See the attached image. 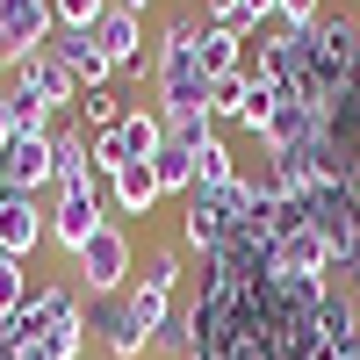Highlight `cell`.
Returning a JSON list of instances; mask_svg holds the SVG:
<instances>
[{
    "label": "cell",
    "mask_w": 360,
    "mask_h": 360,
    "mask_svg": "<svg viewBox=\"0 0 360 360\" xmlns=\"http://www.w3.org/2000/svg\"><path fill=\"white\" fill-rule=\"evenodd\" d=\"M353 65H360V15L324 8L303 37H295V94L317 101V108H332V101L346 94Z\"/></svg>",
    "instance_id": "obj_1"
},
{
    "label": "cell",
    "mask_w": 360,
    "mask_h": 360,
    "mask_svg": "<svg viewBox=\"0 0 360 360\" xmlns=\"http://www.w3.org/2000/svg\"><path fill=\"white\" fill-rule=\"evenodd\" d=\"M202 22L195 15H173L159 29V51H152V86H159V108H209V72H202Z\"/></svg>",
    "instance_id": "obj_2"
},
{
    "label": "cell",
    "mask_w": 360,
    "mask_h": 360,
    "mask_svg": "<svg viewBox=\"0 0 360 360\" xmlns=\"http://www.w3.org/2000/svg\"><path fill=\"white\" fill-rule=\"evenodd\" d=\"M252 209H259V195L245 188V180H231V188H195L188 202H180V245H188L195 259H217Z\"/></svg>",
    "instance_id": "obj_3"
},
{
    "label": "cell",
    "mask_w": 360,
    "mask_h": 360,
    "mask_svg": "<svg viewBox=\"0 0 360 360\" xmlns=\"http://www.w3.org/2000/svg\"><path fill=\"white\" fill-rule=\"evenodd\" d=\"M58 44V15H51V0H0V72H15L29 65L37 51Z\"/></svg>",
    "instance_id": "obj_4"
},
{
    "label": "cell",
    "mask_w": 360,
    "mask_h": 360,
    "mask_svg": "<svg viewBox=\"0 0 360 360\" xmlns=\"http://www.w3.org/2000/svg\"><path fill=\"white\" fill-rule=\"evenodd\" d=\"M72 266H79L86 295H123V288H130V274H137V245H130V231H123V224H101L94 238H86V252H79Z\"/></svg>",
    "instance_id": "obj_5"
},
{
    "label": "cell",
    "mask_w": 360,
    "mask_h": 360,
    "mask_svg": "<svg viewBox=\"0 0 360 360\" xmlns=\"http://www.w3.org/2000/svg\"><path fill=\"white\" fill-rule=\"evenodd\" d=\"M86 332H94V346L108 360H152V332L137 324L130 295H94L86 303Z\"/></svg>",
    "instance_id": "obj_6"
},
{
    "label": "cell",
    "mask_w": 360,
    "mask_h": 360,
    "mask_svg": "<svg viewBox=\"0 0 360 360\" xmlns=\"http://www.w3.org/2000/svg\"><path fill=\"white\" fill-rule=\"evenodd\" d=\"M101 224H115L108 202H101V188H86V195H51V245L65 252V259H79L86 238H94Z\"/></svg>",
    "instance_id": "obj_7"
},
{
    "label": "cell",
    "mask_w": 360,
    "mask_h": 360,
    "mask_svg": "<svg viewBox=\"0 0 360 360\" xmlns=\"http://www.w3.org/2000/svg\"><path fill=\"white\" fill-rule=\"evenodd\" d=\"M86 188H94V137L72 115H58V130H51V195H86Z\"/></svg>",
    "instance_id": "obj_8"
},
{
    "label": "cell",
    "mask_w": 360,
    "mask_h": 360,
    "mask_svg": "<svg viewBox=\"0 0 360 360\" xmlns=\"http://www.w3.org/2000/svg\"><path fill=\"white\" fill-rule=\"evenodd\" d=\"M65 317H79V288H72V281H37V295L8 317V339H15V346H37L51 324H65Z\"/></svg>",
    "instance_id": "obj_9"
},
{
    "label": "cell",
    "mask_w": 360,
    "mask_h": 360,
    "mask_svg": "<svg viewBox=\"0 0 360 360\" xmlns=\"http://www.w3.org/2000/svg\"><path fill=\"white\" fill-rule=\"evenodd\" d=\"M51 238V209H44V195H0V252L8 259H29Z\"/></svg>",
    "instance_id": "obj_10"
},
{
    "label": "cell",
    "mask_w": 360,
    "mask_h": 360,
    "mask_svg": "<svg viewBox=\"0 0 360 360\" xmlns=\"http://www.w3.org/2000/svg\"><path fill=\"white\" fill-rule=\"evenodd\" d=\"M0 188H15V195H44V188H51V137L15 130L8 144H0Z\"/></svg>",
    "instance_id": "obj_11"
},
{
    "label": "cell",
    "mask_w": 360,
    "mask_h": 360,
    "mask_svg": "<svg viewBox=\"0 0 360 360\" xmlns=\"http://www.w3.org/2000/svg\"><path fill=\"white\" fill-rule=\"evenodd\" d=\"M15 86H29V94L51 101L58 115H72V108H79V79H72V65H65L58 51H37L29 65H15Z\"/></svg>",
    "instance_id": "obj_12"
},
{
    "label": "cell",
    "mask_w": 360,
    "mask_h": 360,
    "mask_svg": "<svg viewBox=\"0 0 360 360\" xmlns=\"http://www.w3.org/2000/svg\"><path fill=\"white\" fill-rule=\"evenodd\" d=\"M101 202L115 209V217H152V209L166 202V188H159L152 166H123L115 180H101Z\"/></svg>",
    "instance_id": "obj_13"
},
{
    "label": "cell",
    "mask_w": 360,
    "mask_h": 360,
    "mask_svg": "<svg viewBox=\"0 0 360 360\" xmlns=\"http://www.w3.org/2000/svg\"><path fill=\"white\" fill-rule=\"evenodd\" d=\"M94 44H101V58H108L115 72H123V65H137V58H144V15L108 8V15L94 22Z\"/></svg>",
    "instance_id": "obj_14"
},
{
    "label": "cell",
    "mask_w": 360,
    "mask_h": 360,
    "mask_svg": "<svg viewBox=\"0 0 360 360\" xmlns=\"http://www.w3.org/2000/svg\"><path fill=\"white\" fill-rule=\"evenodd\" d=\"M51 51L72 65V79H79V86H115V65L101 58V44H94V37H58Z\"/></svg>",
    "instance_id": "obj_15"
},
{
    "label": "cell",
    "mask_w": 360,
    "mask_h": 360,
    "mask_svg": "<svg viewBox=\"0 0 360 360\" xmlns=\"http://www.w3.org/2000/svg\"><path fill=\"white\" fill-rule=\"evenodd\" d=\"M123 86H79V108H72V123L86 130V137H101V130H115L123 123Z\"/></svg>",
    "instance_id": "obj_16"
},
{
    "label": "cell",
    "mask_w": 360,
    "mask_h": 360,
    "mask_svg": "<svg viewBox=\"0 0 360 360\" xmlns=\"http://www.w3.org/2000/svg\"><path fill=\"white\" fill-rule=\"evenodd\" d=\"M195 58H202V72L209 79H231V72H245V37H224V29H209L202 22V44H195Z\"/></svg>",
    "instance_id": "obj_17"
},
{
    "label": "cell",
    "mask_w": 360,
    "mask_h": 360,
    "mask_svg": "<svg viewBox=\"0 0 360 360\" xmlns=\"http://www.w3.org/2000/svg\"><path fill=\"white\" fill-rule=\"evenodd\" d=\"M130 288H152V295H180V252L173 245H144Z\"/></svg>",
    "instance_id": "obj_18"
},
{
    "label": "cell",
    "mask_w": 360,
    "mask_h": 360,
    "mask_svg": "<svg viewBox=\"0 0 360 360\" xmlns=\"http://www.w3.org/2000/svg\"><path fill=\"white\" fill-rule=\"evenodd\" d=\"M159 123H166V144H188V152H202L209 137H224L209 108H159Z\"/></svg>",
    "instance_id": "obj_19"
},
{
    "label": "cell",
    "mask_w": 360,
    "mask_h": 360,
    "mask_svg": "<svg viewBox=\"0 0 360 360\" xmlns=\"http://www.w3.org/2000/svg\"><path fill=\"white\" fill-rule=\"evenodd\" d=\"M317 332H324V346H346V339L360 332V303H353V295H339V288H324V303H317Z\"/></svg>",
    "instance_id": "obj_20"
},
{
    "label": "cell",
    "mask_w": 360,
    "mask_h": 360,
    "mask_svg": "<svg viewBox=\"0 0 360 360\" xmlns=\"http://www.w3.org/2000/svg\"><path fill=\"white\" fill-rule=\"evenodd\" d=\"M8 123H15V130H29V137H51V130H58V108H51V101H37L29 86H8Z\"/></svg>",
    "instance_id": "obj_21"
},
{
    "label": "cell",
    "mask_w": 360,
    "mask_h": 360,
    "mask_svg": "<svg viewBox=\"0 0 360 360\" xmlns=\"http://www.w3.org/2000/svg\"><path fill=\"white\" fill-rule=\"evenodd\" d=\"M152 173H159V188H166V195H180V202L195 195V152H188V144H166V152L152 159Z\"/></svg>",
    "instance_id": "obj_22"
},
{
    "label": "cell",
    "mask_w": 360,
    "mask_h": 360,
    "mask_svg": "<svg viewBox=\"0 0 360 360\" xmlns=\"http://www.w3.org/2000/svg\"><path fill=\"white\" fill-rule=\"evenodd\" d=\"M188 353H195V317H188V303H173V317L152 339V360H188Z\"/></svg>",
    "instance_id": "obj_23"
},
{
    "label": "cell",
    "mask_w": 360,
    "mask_h": 360,
    "mask_svg": "<svg viewBox=\"0 0 360 360\" xmlns=\"http://www.w3.org/2000/svg\"><path fill=\"white\" fill-rule=\"evenodd\" d=\"M238 180V159H231V144L224 137H209L202 152H195V188H231Z\"/></svg>",
    "instance_id": "obj_24"
},
{
    "label": "cell",
    "mask_w": 360,
    "mask_h": 360,
    "mask_svg": "<svg viewBox=\"0 0 360 360\" xmlns=\"http://www.w3.org/2000/svg\"><path fill=\"white\" fill-rule=\"evenodd\" d=\"M115 8V0H51V15H58V37H94V22Z\"/></svg>",
    "instance_id": "obj_25"
},
{
    "label": "cell",
    "mask_w": 360,
    "mask_h": 360,
    "mask_svg": "<svg viewBox=\"0 0 360 360\" xmlns=\"http://www.w3.org/2000/svg\"><path fill=\"white\" fill-rule=\"evenodd\" d=\"M245 72H231V79H209V115H217V130L224 123H238V115H245Z\"/></svg>",
    "instance_id": "obj_26"
},
{
    "label": "cell",
    "mask_w": 360,
    "mask_h": 360,
    "mask_svg": "<svg viewBox=\"0 0 360 360\" xmlns=\"http://www.w3.org/2000/svg\"><path fill=\"white\" fill-rule=\"evenodd\" d=\"M202 22H209V29H224V37H245V44H252V29H259L245 0H202Z\"/></svg>",
    "instance_id": "obj_27"
},
{
    "label": "cell",
    "mask_w": 360,
    "mask_h": 360,
    "mask_svg": "<svg viewBox=\"0 0 360 360\" xmlns=\"http://www.w3.org/2000/svg\"><path fill=\"white\" fill-rule=\"evenodd\" d=\"M29 295H37V281H29V259H8V252H0V317H15Z\"/></svg>",
    "instance_id": "obj_28"
},
{
    "label": "cell",
    "mask_w": 360,
    "mask_h": 360,
    "mask_svg": "<svg viewBox=\"0 0 360 360\" xmlns=\"http://www.w3.org/2000/svg\"><path fill=\"white\" fill-rule=\"evenodd\" d=\"M123 295H130V310H137V324H144L152 339H159V324H166L173 303H180V295H152V288H123Z\"/></svg>",
    "instance_id": "obj_29"
},
{
    "label": "cell",
    "mask_w": 360,
    "mask_h": 360,
    "mask_svg": "<svg viewBox=\"0 0 360 360\" xmlns=\"http://www.w3.org/2000/svg\"><path fill=\"white\" fill-rule=\"evenodd\" d=\"M274 15H281V22H295V29H310V22L324 15V0H274Z\"/></svg>",
    "instance_id": "obj_30"
},
{
    "label": "cell",
    "mask_w": 360,
    "mask_h": 360,
    "mask_svg": "<svg viewBox=\"0 0 360 360\" xmlns=\"http://www.w3.org/2000/svg\"><path fill=\"white\" fill-rule=\"evenodd\" d=\"M115 8H123V15H152V0H115Z\"/></svg>",
    "instance_id": "obj_31"
},
{
    "label": "cell",
    "mask_w": 360,
    "mask_h": 360,
    "mask_svg": "<svg viewBox=\"0 0 360 360\" xmlns=\"http://www.w3.org/2000/svg\"><path fill=\"white\" fill-rule=\"evenodd\" d=\"M15 137V123H8V94H0V144H8Z\"/></svg>",
    "instance_id": "obj_32"
},
{
    "label": "cell",
    "mask_w": 360,
    "mask_h": 360,
    "mask_svg": "<svg viewBox=\"0 0 360 360\" xmlns=\"http://www.w3.org/2000/svg\"><path fill=\"white\" fill-rule=\"evenodd\" d=\"M15 353V339H8V317H0V360H8Z\"/></svg>",
    "instance_id": "obj_33"
},
{
    "label": "cell",
    "mask_w": 360,
    "mask_h": 360,
    "mask_svg": "<svg viewBox=\"0 0 360 360\" xmlns=\"http://www.w3.org/2000/svg\"><path fill=\"white\" fill-rule=\"evenodd\" d=\"M245 8H252V22H259V15H274V0H245Z\"/></svg>",
    "instance_id": "obj_34"
},
{
    "label": "cell",
    "mask_w": 360,
    "mask_h": 360,
    "mask_svg": "<svg viewBox=\"0 0 360 360\" xmlns=\"http://www.w3.org/2000/svg\"><path fill=\"white\" fill-rule=\"evenodd\" d=\"M353 288H360V259H353Z\"/></svg>",
    "instance_id": "obj_35"
},
{
    "label": "cell",
    "mask_w": 360,
    "mask_h": 360,
    "mask_svg": "<svg viewBox=\"0 0 360 360\" xmlns=\"http://www.w3.org/2000/svg\"><path fill=\"white\" fill-rule=\"evenodd\" d=\"M0 195H8V188H0Z\"/></svg>",
    "instance_id": "obj_36"
}]
</instances>
